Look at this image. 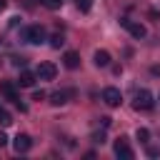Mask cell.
Segmentation results:
<instances>
[{"mask_svg":"<svg viewBox=\"0 0 160 160\" xmlns=\"http://www.w3.org/2000/svg\"><path fill=\"white\" fill-rule=\"evenodd\" d=\"M20 35H22V40L30 42V45L45 42V28H42V25H25V28L20 30Z\"/></svg>","mask_w":160,"mask_h":160,"instance_id":"6da1fadb","label":"cell"},{"mask_svg":"<svg viewBox=\"0 0 160 160\" xmlns=\"http://www.w3.org/2000/svg\"><path fill=\"white\" fill-rule=\"evenodd\" d=\"M120 25L135 38V40H142L145 35H148V30H145V25L142 22H135V20H130V18H120Z\"/></svg>","mask_w":160,"mask_h":160,"instance_id":"7a4b0ae2","label":"cell"},{"mask_svg":"<svg viewBox=\"0 0 160 160\" xmlns=\"http://www.w3.org/2000/svg\"><path fill=\"white\" fill-rule=\"evenodd\" d=\"M152 105H155L152 92L145 90V88H140V90L135 92V108H138V110H152Z\"/></svg>","mask_w":160,"mask_h":160,"instance_id":"3957f363","label":"cell"},{"mask_svg":"<svg viewBox=\"0 0 160 160\" xmlns=\"http://www.w3.org/2000/svg\"><path fill=\"white\" fill-rule=\"evenodd\" d=\"M102 102L110 105V108H118V105L122 102V92H120L118 88L108 85V88H102Z\"/></svg>","mask_w":160,"mask_h":160,"instance_id":"277c9868","label":"cell"},{"mask_svg":"<svg viewBox=\"0 0 160 160\" xmlns=\"http://www.w3.org/2000/svg\"><path fill=\"white\" fill-rule=\"evenodd\" d=\"M112 150H115V155H118V158H122V160H132V158H135V152H132V148L128 145V140H125V138H120V140L112 145Z\"/></svg>","mask_w":160,"mask_h":160,"instance_id":"5b68a950","label":"cell"},{"mask_svg":"<svg viewBox=\"0 0 160 160\" xmlns=\"http://www.w3.org/2000/svg\"><path fill=\"white\" fill-rule=\"evenodd\" d=\"M35 75H38L40 80H55L58 68H55L52 62H40V65H38V70H35Z\"/></svg>","mask_w":160,"mask_h":160,"instance_id":"8992f818","label":"cell"},{"mask_svg":"<svg viewBox=\"0 0 160 160\" xmlns=\"http://www.w3.org/2000/svg\"><path fill=\"white\" fill-rule=\"evenodd\" d=\"M0 92H2V95H5L8 100H15V102L20 100V92H18V85H15L12 80H2V82H0Z\"/></svg>","mask_w":160,"mask_h":160,"instance_id":"52a82bcc","label":"cell"},{"mask_svg":"<svg viewBox=\"0 0 160 160\" xmlns=\"http://www.w3.org/2000/svg\"><path fill=\"white\" fill-rule=\"evenodd\" d=\"M70 98H75V90H72V88H65V90H55V92L50 95V102H52V105H65Z\"/></svg>","mask_w":160,"mask_h":160,"instance_id":"ba28073f","label":"cell"},{"mask_svg":"<svg viewBox=\"0 0 160 160\" xmlns=\"http://www.w3.org/2000/svg\"><path fill=\"white\" fill-rule=\"evenodd\" d=\"M30 148H32V140H30V135H25V132L15 135V140H12V150H15V152H28Z\"/></svg>","mask_w":160,"mask_h":160,"instance_id":"9c48e42d","label":"cell"},{"mask_svg":"<svg viewBox=\"0 0 160 160\" xmlns=\"http://www.w3.org/2000/svg\"><path fill=\"white\" fill-rule=\"evenodd\" d=\"M62 62H65L68 70H75V68H80V55H78L75 50H68V52L62 55Z\"/></svg>","mask_w":160,"mask_h":160,"instance_id":"30bf717a","label":"cell"},{"mask_svg":"<svg viewBox=\"0 0 160 160\" xmlns=\"http://www.w3.org/2000/svg\"><path fill=\"white\" fill-rule=\"evenodd\" d=\"M92 60H95L98 68H108V65H110V52H108V50H95Z\"/></svg>","mask_w":160,"mask_h":160,"instance_id":"8fae6325","label":"cell"},{"mask_svg":"<svg viewBox=\"0 0 160 160\" xmlns=\"http://www.w3.org/2000/svg\"><path fill=\"white\" fill-rule=\"evenodd\" d=\"M35 78H38V75H32V72L22 70V72H20V80H18V85H20V88H32V85H35Z\"/></svg>","mask_w":160,"mask_h":160,"instance_id":"7c38bea8","label":"cell"},{"mask_svg":"<svg viewBox=\"0 0 160 160\" xmlns=\"http://www.w3.org/2000/svg\"><path fill=\"white\" fill-rule=\"evenodd\" d=\"M38 2H40V5H45L48 10H58V8L62 5V0H38Z\"/></svg>","mask_w":160,"mask_h":160,"instance_id":"4fadbf2b","label":"cell"},{"mask_svg":"<svg viewBox=\"0 0 160 160\" xmlns=\"http://www.w3.org/2000/svg\"><path fill=\"white\" fill-rule=\"evenodd\" d=\"M10 122H12V118H10V112H8V110H5L2 105H0V125H10Z\"/></svg>","mask_w":160,"mask_h":160,"instance_id":"5bb4252c","label":"cell"},{"mask_svg":"<svg viewBox=\"0 0 160 160\" xmlns=\"http://www.w3.org/2000/svg\"><path fill=\"white\" fill-rule=\"evenodd\" d=\"M138 140H140V142H148V140H150V130H148V128H138Z\"/></svg>","mask_w":160,"mask_h":160,"instance_id":"9a60e30c","label":"cell"},{"mask_svg":"<svg viewBox=\"0 0 160 160\" xmlns=\"http://www.w3.org/2000/svg\"><path fill=\"white\" fill-rule=\"evenodd\" d=\"M78 8H80L82 12H90V8H92V0H78Z\"/></svg>","mask_w":160,"mask_h":160,"instance_id":"2e32d148","label":"cell"},{"mask_svg":"<svg viewBox=\"0 0 160 160\" xmlns=\"http://www.w3.org/2000/svg\"><path fill=\"white\" fill-rule=\"evenodd\" d=\"M50 40H52V42H50L52 48H60V45H62V38H60V35H52Z\"/></svg>","mask_w":160,"mask_h":160,"instance_id":"e0dca14e","label":"cell"},{"mask_svg":"<svg viewBox=\"0 0 160 160\" xmlns=\"http://www.w3.org/2000/svg\"><path fill=\"white\" fill-rule=\"evenodd\" d=\"M12 62H15L18 68H25V62H28V60H25V58H12Z\"/></svg>","mask_w":160,"mask_h":160,"instance_id":"ac0fdd59","label":"cell"},{"mask_svg":"<svg viewBox=\"0 0 160 160\" xmlns=\"http://www.w3.org/2000/svg\"><path fill=\"white\" fill-rule=\"evenodd\" d=\"M5 142H8V138H5V135H2V132H0V148H2V145H5Z\"/></svg>","mask_w":160,"mask_h":160,"instance_id":"d6986e66","label":"cell"},{"mask_svg":"<svg viewBox=\"0 0 160 160\" xmlns=\"http://www.w3.org/2000/svg\"><path fill=\"white\" fill-rule=\"evenodd\" d=\"M152 75H160V68H158V65L152 68Z\"/></svg>","mask_w":160,"mask_h":160,"instance_id":"ffe728a7","label":"cell"},{"mask_svg":"<svg viewBox=\"0 0 160 160\" xmlns=\"http://www.w3.org/2000/svg\"><path fill=\"white\" fill-rule=\"evenodd\" d=\"M5 5H8V2H5V0H0V12L5 10Z\"/></svg>","mask_w":160,"mask_h":160,"instance_id":"44dd1931","label":"cell"}]
</instances>
